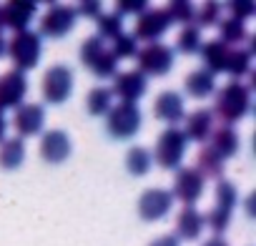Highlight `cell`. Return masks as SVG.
<instances>
[{"mask_svg": "<svg viewBox=\"0 0 256 246\" xmlns=\"http://www.w3.org/2000/svg\"><path fill=\"white\" fill-rule=\"evenodd\" d=\"M171 28V20L166 16L164 8H148L146 13H141L136 18V28H134V38L136 40H146V43H158V38Z\"/></svg>", "mask_w": 256, "mask_h": 246, "instance_id": "cell-13", "label": "cell"}, {"mask_svg": "<svg viewBox=\"0 0 256 246\" xmlns=\"http://www.w3.org/2000/svg\"><path fill=\"white\" fill-rule=\"evenodd\" d=\"M226 8L231 10V18H236V20H241V23H246V20L256 13V6L248 3V0H236V3H228Z\"/></svg>", "mask_w": 256, "mask_h": 246, "instance_id": "cell-36", "label": "cell"}, {"mask_svg": "<svg viewBox=\"0 0 256 246\" xmlns=\"http://www.w3.org/2000/svg\"><path fill=\"white\" fill-rule=\"evenodd\" d=\"M6 53H8V58L13 60L16 70H20V73L33 70V68L40 63L43 38H40L36 30H20V33H13L10 43L6 46Z\"/></svg>", "mask_w": 256, "mask_h": 246, "instance_id": "cell-3", "label": "cell"}, {"mask_svg": "<svg viewBox=\"0 0 256 246\" xmlns=\"http://www.w3.org/2000/svg\"><path fill=\"white\" fill-rule=\"evenodd\" d=\"M73 151V144H70V136L60 128H53V131H46L43 138H40V156L43 161L48 164H63Z\"/></svg>", "mask_w": 256, "mask_h": 246, "instance_id": "cell-17", "label": "cell"}, {"mask_svg": "<svg viewBox=\"0 0 256 246\" xmlns=\"http://www.w3.org/2000/svg\"><path fill=\"white\" fill-rule=\"evenodd\" d=\"M80 63L90 73H96L98 78H113L118 73V58H116V53L98 36H90V38L83 40V46H80Z\"/></svg>", "mask_w": 256, "mask_h": 246, "instance_id": "cell-4", "label": "cell"}, {"mask_svg": "<svg viewBox=\"0 0 256 246\" xmlns=\"http://www.w3.org/2000/svg\"><path fill=\"white\" fill-rule=\"evenodd\" d=\"M201 246H228V241H226V238H221V236H214V238L204 241Z\"/></svg>", "mask_w": 256, "mask_h": 246, "instance_id": "cell-39", "label": "cell"}, {"mask_svg": "<svg viewBox=\"0 0 256 246\" xmlns=\"http://www.w3.org/2000/svg\"><path fill=\"white\" fill-rule=\"evenodd\" d=\"M154 166V158H151V151L144 148V146H134L128 148L126 154V168L131 176H146Z\"/></svg>", "mask_w": 256, "mask_h": 246, "instance_id": "cell-27", "label": "cell"}, {"mask_svg": "<svg viewBox=\"0 0 256 246\" xmlns=\"http://www.w3.org/2000/svg\"><path fill=\"white\" fill-rule=\"evenodd\" d=\"M201 46H204V40H201V30H198L196 26H186V28L178 33V38H176V50H181V53H186V56L198 53Z\"/></svg>", "mask_w": 256, "mask_h": 246, "instance_id": "cell-31", "label": "cell"}, {"mask_svg": "<svg viewBox=\"0 0 256 246\" xmlns=\"http://www.w3.org/2000/svg\"><path fill=\"white\" fill-rule=\"evenodd\" d=\"M76 8L73 6H63V3H56L50 6L43 18H40V33L38 36H46V38H66L73 28H76Z\"/></svg>", "mask_w": 256, "mask_h": 246, "instance_id": "cell-9", "label": "cell"}, {"mask_svg": "<svg viewBox=\"0 0 256 246\" xmlns=\"http://www.w3.org/2000/svg\"><path fill=\"white\" fill-rule=\"evenodd\" d=\"M211 148L226 161V158H231L236 151H238V134L231 128V126H218V128H214L211 131Z\"/></svg>", "mask_w": 256, "mask_h": 246, "instance_id": "cell-24", "label": "cell"}, {"mask_svg": "<svg viewBox=\"0 0 256 246\" xmlns=\"http://www.w3.org/2000/svg\"><path fill=\"white\" fill-rule=\"evenodd\" d=\"M214 131V113L208 108H198L194 113L186 116V126H184V136L186 141L194 144H206L208 136Z\"/></svg>", "mask_w": 256, "mask_h": 246, "instance_id": "cell-19", "label": "cell"}, {"mask_svg": "<svg viewBox=\"0 0 256 246\" xmlns=\"http://www.w3.org/2000/svg\"><path fill=\"white\" fill-rule=\"evenodd\" d=\"M251 110V88L241 80H228L226 86H221L216 90L214 98V116L221 120V126H231L238 123L241 118H246V113Z\"/></svg>", "mask_w": 256, "mask_h": 246, "instance_id": "cell-1", "label": "cell"}, {"mask_svg": "<svg viewBox=\"0 0 256 246\" xmlns=\"http://www.w3.org/2000/svg\"><path fill=\"white\" fill-rule=\"evenodd\" d=\"M206 221H204V214L196 208V206H184L176 216V238L178 241H196L204 231Z\"/></svg>", "mask_w": 256, "mask_h": 246, "instance_id": "cell-20", "label": "cell"}, {"mask_svg": "<svg viewBox=\"0 0 256 246\" xmlns=\"http://www.w3.org/2000/svg\"><path fill=\"white\" fill-rule=\"evenodd\" d=\"M174 206V196L166 188H148L138 198V216L144 221H161Z\"/></svg>", "mask_w": 256, "mask_h": 246, "instance_id": "cell-14", "label": "cell"}, {"mask_svg": "<svg viewBox=\"0 0 256 246\" xmlns=\"http://www.w3.org/2000/svg\"><path fill=\"white\" fill-rule=\"evenodd\" d=\"M204 188H206V178H204L194 166H181V168H176L174 191H171V196H174L176 201H181L184 206H194V204L201 198Z\"/></svg>", "mask_w": 256, "mask_h": 246, "instance_id": "cell-10", "label": "cell"}, {"mask_svg": "<svg viewBox=\"0 0 256 246\" xmlns=\"http://www.w3.org/2000/svg\"><path fill=\"white\" fill-rule=\"evenodd\" d=\"M26 93H28L26 73L13 68V70H6L3 76H0V110L23 106Z\"/></svg>", "mask_w": 256, "mask_h": 246, "instance_id": "cell-15", "label": "cell"}, {"mask_svg": "<svg viewBox=\"0 0 256 246\" xmlns=\"http://www.w3.org/2000/svg\"><path fill=\"white\" fill-rule=\"evenodd\" d=\"M201 58H204V66H206V70L208 73H224L226 70V60H228V56H231V46H226V43H221V40H208V43H204L201 46Z\"/></svg>", "mask_w": 256, "mask_h": 246, "instance_id": "cell-21", "label": "cell"}, {"mask_svg": "<svg viewBox=\"0 0 256 246\" xmlns=\"http://www.w3.org/2000/svg\"><path fill=\"white\" fill-rule=\"evenodd\" d=\"M186 146H188V141H186L184 131H181L178 126H168V128L158 136L151 158H154L161 168H166V171H176V168H181V161H184Z\"/></svg>", "mask_w": 256, "mask_h": 246, "instance_id": "cell-6", "label": "cell"}, {"mask_svg": "<svg viewBox=\"0 0 256 246\" xmlns=\"http://www.w3.org/2000/svg\"><path fill=\"white\" fill-rule=\"evenodd\" d=\"M214 198H216V204H214V208L204 216V221H206V226L214 231V236H221V234L228 228V224H231L234 208H236V204H238V191H236V186H234L231 181L221 178V181H216Z\"/></svg>", "mask_w": 256, "mask_h": 246, "instance_id": "cell-2", "label": "cell"}, {"mask_svg": "<svg viewBox=\"0 0 256 246\" xmlns=\"http://www.w3.org/2000/svg\"><path fill=\"white\" fill-rule=\"evenodd\" d=\"M204 178H214V181H221L224 178V171H226V161L211 148V146H204L196 156V166H194Z\"/></svg>", "mask_w": 256, "mask_h": 246, "instance_id": "cell-23", "label": "cell"}, {"mask_svg": "<svg viewBox=\"0 0 256 246\" xmlns=\"http://www.w3.org/2000/svg\"><path fill=\"white\" fill-rule=\"evenodd\" d=\"M6 128H8V120H6V116H3V110H0V144L6 141Z\"/></svg>", "mask_w": 256, "mask_h": 246, "instance_id": "cell-40", "label": "cell"}, {"mask_svg": "<svg viewBox=\"0 0 256 246\" xmlns=\"http://www.w3.org/2000/svg\"><path fill=\"white\" fill-rule=\"evenodd\" d=\"M76 16H83V18H90V20H98L103 16V6L100 3H80L76 8Z\"/></svg>", "mask_w": 256, "mask_h": 246, "instance_id": "cell-37", "label": "cell"}, {"mask_svg": "<svg viewBox=\"0 0 256 246\" xmlns=\"http://www.w3.org/2000/svg\"><path fill=\"white\" fill-rule=\"evenodd\" d=\"M146 90H148V78L138 70H120L113 76L110 93L116 98H120V103H136L138 106V98H144Z\"/></svg>", "mask_w": 256, "mask_h": 246, "instance_id": "cell-11", "label": "cell"}, {"mask_svg": "<svg viewBox=\"0 0 256 246\" xmlns=\"http://www.w3.org/2000/svg\"><path fill=\"white\" fill-rule=\"evenodd\" d=\"M136 58H138V73L144 76H166L174 68V48L161 40L138 48Z\"/></svg>", "mask_w": 256, "mask_h": 246, "instance_id": "cell-7", "label": "cell"}, {"mask_svg": "<svg viewBox=\"0 0 256 246\" xmlns=\"http://www.w3.org/2000/svg\"><path fill=\"white\" fill-rule=\"evenodd\" d=\"M166 16L171 23H178V26H194V18H196V8L188 3V0H174V3H168L166 8Z\"/></svg>", "mask_w": 256, "mask_h": 246, "instance_id": "cell-30", "label": "cell"}, {"mask_svg": "<svg viewBox=\"0 0 256 246\" xmlns=\"http://www.w3.org/2000/svg\"><path fill=\"white\" fill-rule=\"evenodd\" d=\"M221 10H224V6H218V3H201L198 8H196V28L201 30V28H211V26H218L221 23Z\"/></svg>", "mask_w": 256, "mask_h": 246, "instance_id": "cell-33", "label": "cell"}, {"mask_svg": "<svg viewBox=\"0 0 256 246\" xmlns=\"http://www.w3.org/2000/svg\"><path fill=\"white\" fill-rule=\"evenodd\" d=\"M123 33V18L118 13H103L98 18V38H103L106 43L118 38Z\"/></svg>", "mask_w": 256, "mask_h": 246, "instance_id": "cell-32", "label": "cell"}, {"mask_svg": "<svg viewBox=\"0 0 256 246\" xmlns=\"http://www.w3.org/2000/svg\"><path fill=\"white\" fill-rule=\"evenodd\" d=\"M26 161V144L23 138H6L0 144V168L16 171Z\"/></svg>", "mask_w": 256, "mask_h": 246, "instance_id": "cell-25", "label": "cell"}, {"mask_svg": "<svg viewBox=\"0 0 256 246\" xmlns=\"http://www.w3.org/2000/svg\"><path fill=\"white\" fill-rule=\"evenodd\" d=\"M154 116L168 126H176L181 118H186V103L181 98V93L176 90H164L156 96L154 100Z\"/></svg>", "mask_w": 256, "mask_h": 246, "instance_id": "cell-18", "label": "cell"}, {"mask_svg": "<svg viewBox=\"0 0 256 246\" xmlns=\"http://www.w3.org/2000/svg\"><path fill=\"white\" fill-rule=\"evenodd\" d=\"M218 36H221L218 40L226 43V46H231V48H236L238 43H244V40L251 38L246 23H241V20H236V18H224V20L218 23Z\"/></svg>", "mask_w": 256, "mask_h": 246, "instance_id": "cell-26", "label": "cell"}, {"mask_svg": "<svg viewBox=\"0 0 256 246\" xmlns=\"http://www.w3.org/2000/svg\"><path fill=\"white\" fill-rule=\"evenodd\" d=\"M248 70H251V53H248V48H231V56L226 60V70L224 73H228L234 80H238Z\"/></svg>", "mask_w": 256, "mask_h": 246, "instance_id": "cell-29", "label": "cell"}, {"mask_svg": "<svg viewBox=\"0 0 256 246\" xmlns=\"http://www.w3.org/2000/svg\"><path fill=\"white\" fill-rule=\"evenodd\" d=\"M110 106H113V93H110V88H106V86H96V88L88 90L86 108H88L90 116H106V113L110 110Z\"/></svg>", "mask_w": 256, "mask_h": 246, "instance_id": "cell-28", "label": "cell"}, {"mask_svg": "<svg viewBox=\"0 0 256 246\" xmlns=\"http://www.w3.org/2000/svg\"><path fill=\"white\" fill-rule=\"evenodd\" d=\"M146 10H148V3H144V0H120V3H116V13L120 18H126V16H136L138 18Z\"/></svg>", "mask_w": 256, "mask_h": 246, "instance_id": "cell-35", "label": "cell"}, {"mask_svg": "<svg viewBox=\"0 0 256 246\" xmlns=\"http://www.w3.org/2000/svg\"><path fill=\"white\" fill-rule=\"evenodd\" d=\"M13 126L18 131V136L28 138V136H38L46 126V108L40 103H23L16 108L13 116Z\"/></svg>", "mask_w": 256, "mask_h": 246, "instance_id": "cell-16", "label": "cell"}, {"mask_svg": "<svg viewBox=\"0 0 256 246\" xmlns=\"http://www.w3.org/2000/svg\"><path fill=\"white\" fill-rule=\"evenodd\" d=\"M108 46H110V50L116 53L118 60H123V58H136V53H138V40H136L134 36H128V33H120V36L113 38Z\"/></svg>", "mask_w": 256, "mask_h": 246, "instance_id": "cell-34", "label": "cell"}, {"mask_svg": "<svg viewBox=\"0 0 256 246\" xmlns=\"http://www.w3.org/2000/svg\"><path fill=\"white\" fill-rule=\"evenodd\" d=\"M73 93V70L66 63H56L43 76V98L53 106H60Z\"/></svg>", "mask_w": 256, "mask_h": 246, "instance_id": "cell-8", "label": "cell"}, {"mask_svg": "<svg viewBox=\"0 0 256 246\" xmlns=\"http://www.w3.org/2000/svg\"><path fill=\"white\" fill-rule=\"evenodd\" d=\"M106 116H108L106 128L116 141H128L141 131L144 116H141V108L136 103H116V106H110V110Z\"/></svg>", "mask_w": 256, "mask_h": 246, "instance_id": "cell-5", "label": "cell"}, {"mask_svg": "<svg viewBox=\"0 0 256 246\" xmlns=\"http://www.w3.org/2000/svg\"><path fill=\"white\" fill-rule=\"evenodd\" d=\"M6 53V40H3V23H0V56Z\"/></svg>", "mask_w": 256, "mask_h": 246, "instance_id": "cell-41", "label": "cell"}, {"mask_svg": "<svg viewBox=\"0 0 256 246\" xmlns=\"http://www.w3.org/2000/svg\"><path fill=\"white\" fill-rule=\"evenodd\" d=\"M148 246H181V241L176 238V234H164V236L154 238Z\"/></svg>", "mask_w": 256, "mask_h": 246, "instance_id": "cell-38", "label": "cell"}, {"mask_svg": "<svg viewBox=\"0 0 256 246\" xmlns=\"http://www.w3.org/2000/svg\"><path fill=\"white\" fill-rule=\"evenodd\" d=\"M38 6L33 0H8V3L0 6V23L3 28H10L13 33L28 30L30 20L36 18Z\"/></svg>", "mask_w": 256, "mask_h": 246, "instance_id": "cell-12", "label": "cell"}, {"mask_svg": "<svg viewBox=\"0 0 256 246\" xmlns=\"http://www.w3.org/2000/svg\"><path fill=\"white\" fill-rule=\"evenodd\" d=\"M186 93L191 98H208L216 93V76L208 73L206 68H198V70H191L186 76V83H184Z\"/></svg>", "mask_w": 256, "mask_h": 246, "instance_id": "cell-22", "label": "cell"}]
</instances>
